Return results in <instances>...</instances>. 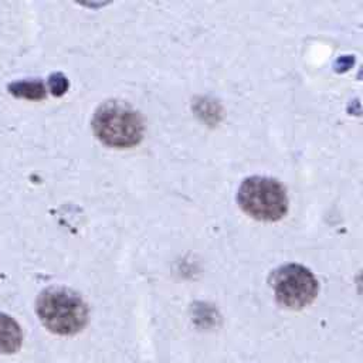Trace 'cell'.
<instances>
[{
    "instance_id": "1",
    "label": "cell",
    "mask_w": 363,
    "mask_h": 363,
    "mask_svg": "<svg viewBox=\"0 0 363 363\" xmlns=\"http://www.w3.org/2000/svg\"><path fill=\"white\" fill-rule=\"evenodd\" d=\"M43 325L57 335H75L86 325L88 308L82 298L68 288H48L37 299Z\"/></svg>"
},
{
    "instance_id": "2",
    "label": "cell",
    "mask_w": 363,
    "mask_h": 363,
    "mask_svg": "<svg viewBox=\"0 0 363 363\" xmlns=\"http://www.w3.org/2000/svg\"><path fill=\"white\" fill-rule=\"evenodd\" d=\"M96 138L111 147H130L143 136L140 115L126 104L111 101L101 105L92 119Z\"/></svg>"
},
{
    "instance_id": "3",
    "label": "cell",
    "mask_w": 363,
    "mask_h": 363,
    "mask_svg": "<svg viewBox=\"0 0 363 363\" xmlns=\"http://www.w3.org/2000/svg\"><path fill=\"white\" fill-rule=\"evenodd\" d=\"M240 207L255 220L277 221L288 211V196L284 186L271 177L245 179L237 193Z\"/></svg>"
},
{
    "instance_id": "4",
    "label": "cell",
    "mask_w": 363,
    "mask_h": 363,
    "mask_svg": "<svg viewBox=\"0 0 363 363\" xmlns=\"http://www.w3.org/2000/svg\"><path fill=\"white\" fill-rule=\"evenodd\" d=\"M272 289L281 306L302 309L313 302L319 285L308 268L299 264H288L274 272Z\"/></svg>"
},
{
    "instance_id": "5",
    "label": "cell",
    "mask_w": 363,
    "mask_h": 363,
    "mask_svg": "<svg viewBox=\"0 0 363 363\" xmlns=\"http://www.w3.org/2000/svg\"><path fill=\"white\" fill-rule=\"evenodd\" d=\"M23 333L18 323L0 312V353L10 354L18 350L21 346Z\"/></svg>"
},
{
    "instance_id": "6",
    "label": "cell",
    "mask_w": 363,
    "mask_h": 363,
    "mask_svg": "<svg viewBox=\"0 0 363 363\" xmlns=\"http://www.w3.org/2000/svg\"><path fill=\"white\" fill-rule=\"evenodd\" d=\"M10 92L26 99H43L45 96V88L38 81L14 82L10 85Z\"/></svg>"
},
{
    "instance_id": "7",
    "label": "cell",
    "mask_w": 363,
    "mask_h": 363,
    "mask_svg": "<svg viewBox=\"0 0 363 363\" xmlns=\"http://www.w3.org/2000/svg\"><path fill=\"white\" fill-rule=\"evenodd\" d=\"M50 85H51V91L52 94L55 95H61L67 91V86H68V82L65 79V77H62L61 74H55L50 78Z\"/></svg>"
}]
</instances>
